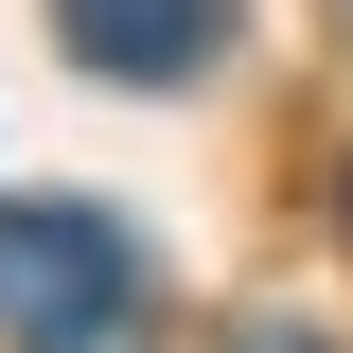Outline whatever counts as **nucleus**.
<instances>
[{
  "mask_svg": "<svg viewBox=\"0 0 353 353\" xmlns=\"http://www.w3.org/2000/svg\"><path fill=\"white\" fill-rule=\"evenodd\" d=\"M0 336L18 353H141V248L71 194L0 212Z\"/></svg>",
  "mask_w": 353,
  "mask_h": 353,
  "instance_id": "1",
  "label": "nucleus"
},
{
  "mask_svg": "<svg viewBox=\"0 0 353 353\" xmlns=\"http://www.w3.org/2000/svg\"><path fill=\"white\" fill-rule=\"evenodd\" d=\"M53 36H71L106 88H194L212 36H230V0H53Z\"/></svg>",
  "mask_w": 353,
  "mask_h": 353,
  "instance_id": "2",
  "label": "nucleus"
},
{
  "mask_svg": "<svg viewBox=\"0 0 353 353\" xmlns=\"http://www.w3.org/2000/svg\"><path fill=\"white\" fill-rule=\"evenodd\" d=\"M230 353H336V336H318V318H248Z\"/></svg>",
  "mask_w": 353,
  "mask_h": 353,
  "instance_id": "3",
  "label": "nucleus"
}]
</instances>
